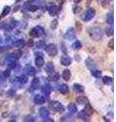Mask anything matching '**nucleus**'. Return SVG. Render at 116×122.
Listing matches in <instances>:
<instances>
[{
	"label": "nucleus",
	"instance_id": "1",
	"mask_svg": "<svg viewBox=\"0 0 116 122\" xmlns=\"http://www.w3.org/2000/svg\"><path fill=\"white\" fill-rule=\"evenodd\" d=\"M89 34H90V37L91 39H93L94 41L98 42L102 39L103 37V30L98 28V26H92V28L89 29Z\"/></svg>",
	"mask_w": 116,
	"mask_h": 122
},
{
	"label": "nucleus",
	"instance_id": "2",
	"mask_svg": "<svg viewBox=\"0 0 116 122\" xmlns=\"http://www.w3.org/2000/svg\"><path fill=\"white\" fill-rule=\"evenodd\" d=\"M95 15H96V10L94 8H92V7H90V8L84 13L83 20H84V21H90L95 17Z\"/></svg>",
	"mask_w": 116,
	"mask_h": 122
},
{
	"label": "nucleus",
	"instance_id": "3",
	"mask_svg": "<svg viewBox=\"0 0 116 122\" xmlns=\"http://www.w3.org/2000/svg\"><path fill=\"white\" fill-rule=\"evenodd\" d=\"M50 108H51L52 110H54V111H56V112H63L64 111V107L63 105L61 104L60 102H58V101H51L50 102Z\"/></svg>",
	"mask_w": 116,
	"mask_h": 122
},
{
	"label": "nucleus",
	"instance_id": "4",
	"mask_svg": "<svg viewBox=\"0 0 116 122\" xmlns=\"http://www.w3.org/2000/svg\"><path fill=\"white\" fill-rule=\"evenodd\" d=\"M45 49H46V52L48 53L49 56H52L53 57V56L57 55V53H58V49H57L55 44H49V45L46 46Z\"/></svg>",
	"mask_w": 116,
	"mask_h": 122
},
{
	"label": "nucleus",
	"instance_id": "5",
	"mask_svg": "<svg viewBox=\"0 0 116 122\" xmlns=\"http://www.w3.org/2000/svg\"><path fill=\"white\" fill-rule=\"evenodd\" d=\"M45 32H44V29L41 28V26H36V28H34L32 30H31L30 35L32 37H35V38H38V37H41L42 35H44Z\"/></svg>",
	"mask_w": 116,
	"mask_h": 122
},
{
	"label": "nucleus",
	"instance_id": "6",
	"mask_svg": "<svg viewBox=\"0 0 116 122\" xmlns=\"http://www.w3.org/2000/svg\"><path fill=\"white\" fill-rule=\"evenodd\" d=\"M47 9H48V12L51 16H55V15L58 13V7L55 4H53V3H50V5L47 7Z\"/></svg>",
	"mask_w": 116,
	"mask_h": 122
},
{
	"label": "nucleus",
	"instance_id": "7",
	"mask_svg": "<svg viewBox=\"0 0 116 122\" xmlns=\"http://www.w3.org/2000/svg\"><path fill=\"white\" fill-rule=\"evenodd\" d=\"M39 115L42 117V120L45 121L47 118H49V115H50V112L47 108H41L39 110Z\"/></svg>",
	"mask_w": 116,
	"mask_h": 122
},
{
	"label": "nucleus",
	"instance_id": "8",
	"mask_svg": "<svg viewBox=\"0 0 116 122\" xmlns=\"http://www.w3.org/2000/svg\"><path fill=\"white\" fill-rule=\"evenodd\" d=\"M33 100H34L35 104H38V105H43L46 102V99H45V97L43 96V95H36Z\"/></svg>",
	"mask_w": 116,
	"mask_h": 122
},
{
	"label": "nucleus",
	"instance_id": "9",
	"mask_svg": "<svg viewBox=\"0 0 116 122\" xmlns=\"http://www.w3.org/2000/svg\"><path fill=\"white\" fill-rule=\"evenodd\" d=\"M74 37H75L74 29H72V28H69L66 30V33L64 34V38L67 40H72V39H74Z\"/></svg>",
	"mask_w": 116,
	"mask_h": 122
},
{
	"label": "nucleus",
	"instance_id": "10",
	"mask_svg": "<svg viewBox=\"0 0 116 122\" xmlns=\"http://www.w3.org/2000/svg\"><path fill=\"white\" fill-rule=\"evenodd\" d=\"M60 62L63 66H69L71 64V58L67 55H64L60 58Z\"/></svg>",
	"mask_w": 116,
	"mask_h": 122
},
{
	"label": "nucleus",
	"instance_id": "11",
	"mask_svg": "<svg viewBox=\"0 0 116 122\" xmlns=\"http://www.w3.org/2000/svg\"><path fill=\"white\" fill-rule=\"evenodd\" d=\"M44 63H45V61H44V57L43 56L39 55V56H37L36 58H35V64H36L37 67H42L44 65Z\"/></svg>",
	"mask_w": 116,
	"mask_h": 122
},
{
	"label": "nucleus",
	"instance_id": "12",
	"mask_svg": "<svg viewBox=\"0 0 116 122\" xmlns=\"http://www.w3.org/2000/svg\"><path fill=\"white\" fill-rule=\"evenodd\" d=\"M41 92H42V94L44 95V96L46 97H48L50 94H51V92H52V89H51V86H48V85H45L42 86V89H41Z\"/></svg>",
	"mask_w": 116,
	"mask_h": 122
},
{
	"label": "nucleus",
	"instance_id": "13",
	"mask_svg": "<svg viewBox=\"0 0 116 122\" xmlns=\"http://www.w3.org/2000/svg\"><path fill=\"white\" fill-rule=\"evenodd\" d=\"M6 61H7V64H8V67L9 68H13L14 65L16 64V59H15L12 55H10V56L7 57Z\"/></svg>",
	"mask_w": 116,
	"mask_h": 122
},
{
	"label": "nucleus",
	"instance_id": "14",
	"mask_svg": "<svg viewBox=\"0 0 116 122\" xmlns=\"http://www.w3.org/2000/svg\"><path fill=\"white\" fill-rule=\"evenodd\" d=\"M62 78L64 79V81H68L69 79H70V77H71V72H70V70L69 69H65L63 72H62Z\"/></svg>",
	"mask_w": 116,
	"mask_h": 122
},
{
	"label": "nucleus",
	"instance_id": "15",
	"mask_svg": "<svg viewBox=\"0 0 116 122\" xmlns=\"http://www.w3.org/2000/svg\"><path fill=\"white\" fill-rule=\"evenodd\" d=\"M89 117H90V115H88V114L86 113L83 110V111H80L79 114H77V118H79L80 120H84V121H88L89 120Z\"/></svg>",
	"mask_w": 116,
	"mask_h": 122
},
{
	"label": "nucleus",
	"instance_id": "16",
	"mask_svg": "<svg viewBox=\"0 0 116 122\" xmlns=\"http://www.w3.org/2000/svg\"><path fill=\"white\" fill-rule=\"evenodd\" d=\"M39 86H40V79H39V77H34V79L32 81V85H31L32 90H37Z\"/></svg>",
	"mask_w": 116,
	"mask_h": 122
},
{
	"label": "nucleus",
	"instance_id": "17",
	"mask_svg": "<svg viewBox=\"0 0 116 122\" xmlns=\"http://www.w3.org/2000/svg\"><path fill=\"white\" fill-rule=\"evenodd\" d=\"M60 75L59 73H57V72H54V71H51L50 72V75H49V79L52 81H57L58 79H59Z\"/></svg>",
	"mask_w": 116,
	"mask_h": 122
},
{
	"label": "nucleus",
	"instance_id": "18",
	"mask_svg": "<svg viewBox=\"0 0 116 122\" xmlns=\"http://www.w3.org/2000/svg\"><path fill=\"white\" fill-rule=\"evenodd\" d=\"M76 102L80 105H86L89 103V99L87 97H84V96H80V97H77L76 98Z\"/></svg>",
	"mask_w": 116,
	"mask_h": 122
},
{
	"label": "nucleus",
	"instance_id": "19",
	"mask_svg": "<svg viewBox=\"0 0 116 122\" xmlns=\"http://www.w3.org/2000/svg\"><path fill=\"white\" fill-rule=\"evenodd\" d=\"M67 110H68V112L70 114H75L77 112V108H76L75 104H72V103L67 106Z\"/></svg>",
	"mask_w": 116,
	"mask_h": 122
},
{
	"label": "nucleus",
	"instance_id": "20",
	"mask_svg": "<svg viewBox=\"0 0 116 122\" xmlns=\"http://www.w3.org/2000/svg\"><path fill=\"white\" fill-rule=\"evenodd\" d=\"M58 91H59L62 95L67 94L68 93V86H66V85H60L59 86H58Z\"/></svg>",
	"mask_w": 116,
	"mask_h": 122
},
{
	"label": "nucleus",
	"instance_id": "21",
	"mask_svg": "<svg viewBox=\"0 0 116 122\" xmlns=\"http://www.w3.org/2000/svg\"><path fill=\"white\" fill-rule=\"evenodd\" d=\"M86 64H87V66L90 68L91 70H93V69H95V68H96V64H95V62H94V61H93L91 58H88V59H87Z\"/></svg>",
	"mask_w": 116,
	"mask_h": 122
},
{
	"label": "nucleus",
	"instance_id": "22",
	"mask_svg": "<svg viewBox=\"0 0 116 122\" xmlns=\"http://www.w3.org/2000/svg\"><path fill=\"white\" fill-rule=\"evenodd\" d=\"M92 75L96 78H100V77H102V71L100 69H96L95 68V69L92 70Z\"/></svg>",
	"mask_w": 116,
	"mask_h": 122
},
{
	"label": "nucleus",
	"instance_id": "23",
	"mask_svg": "<svg viewBox=\"0 0 116 122\" xmlns=\"http://www.w3.org/2000/svg\"><path fill=\"white\" fill-rule=\"evenodd\" d=\"M26 72L28 75H35L36 74V69L32 66H26Z\"/></svg>",
	"mask_w": 116,
	"mask_h": 122
},
{
	"label": "nucleus",
	"instance_id": "24",
	"mask_svg": "<svg viewBox=\"0 0 116 122\" xmlns=\"http://www.w3.org/2000/svg\"><path fill=\"white\" fill-rule=\"evenodd\" d=\"M73 90L77 92V93H83L84 87L82 85H79V83H74V85H73Z\"/></svg>",
	"mask_w": 116,
	"mask_h": 122
},
{
	"label": "nucleus",
	"instance_id": "25",
	"mask_svg": "<svg viewBox=\"0 0 116 122\" xmlns=\"http://www.w3.org/2000/svg\"><path fill=\"white\" fill-rule=\"evenodd\" d=\"M45 71H46V72H51V71H54V64H53L52 62L47 63V65L45 66Z\"/></svg>",
	"mask_w": 116,
	"mask_h": 122
},
{
	"label": "nucleus",
	"instance_id": "26",
	"mask_svg": "<svg viewBox=\"0 0 116 122\" xmlns=\"http://www.w3.org/2000/svg\"><path fill=\"white\" fill-rule=\"evenodd\" d=\"M113 33H114V29H113V26H108V28H106L105 30V34L108 36V37H111V36H113Z\"/></svg>",
	"mask_w": 116,
	"mask_h": 122
},
{
	"label": "nucleus",
	"instance_id": "27",
	"mask_svg": "<svg viewBox=\"0 0 116 122\" xmlns=\"http://www.w3.org/2000/svg\"><path fill=\"white\" fill-rule=\"evenodd\" d=\"M24 45H25V41L24 40H17V41H15L13 43V46L15 48H21Z\"/></svg>",
	"mask_w": 116,
	"mask_h": 122
},
{
	"label": "nucleus",
	"instance_id": "28",
	"mask_svg": "<svg viewBox=\"0 0 116 122\" xmlns=\"http://www.w3.org/2000/svg\"><path fill=\"white\" fill-rule=\"evenodd\" d=\"M17 79H18V81L21 83H26V82H28V81H29L28 77H26V75H25V74L19 75L17 77Z\"/></svg>",
	"mask_w": 116,
	"mask_h": 122
},
{
	"label": "nucleus",
	"instance_id": "29",
	"mask_svg": "<svg viewBox=\"0 0 116 122\" xmlns=\"http://www.w3.org/2000/svg\"><path fill=\"white\" fill-rule=\"evenodd\" d=\"M107 22L109 25H113V24H114V17H113V13H112V12L107 15Z\"/></svg>",
	"mask_w": 116,
	"mask_h": 122
},
{
	"label": "nucleus",
	"instance_id": "30",
	"mask_svg": "<svg viewBox=\"0 0 116 122\" xmlns=\"http://www.w3.org/2000/svg\"><path fill=\"white\" fill-rule=\"evenodd\" d=\"M10 10H11L10 6H5L4 8H3V11H2V13H1V17H4V16H6V15L8 14L9 12H10Z\"/></svg>",
	"mask_w": 116,
	"mask_h": 122
},
{
	"label": "nucleus",
	"instance_id": "31",
	"mask_svg": "<svg viewBox=\"0 0 116 122\" xmlns=\"http://www.w3.org/2000/svg\"><path fill=\"white\" fill-rule=\"evenodd\" d=\"M102 79L105 85H110V83H112V81H113V79H112V77H110V76H103Z\"/></svg>",
	"mask_w": 116,
	"mask_h": 122
},
{
	"label": "nucleus",
	"instance_id": "32",
	"mask_svg": "<svg viewBox=\"0 0 116 122\" xmlns=\"http://www.w3.org/2000/svg\"><path fill=\"white\" fill-rule=\"evenodd\" d=\"M80 48H82V43H80L79 41L73 42V44H72V49H74V50H79Z\"/></svg>",
	"mask_w": 116,
	"mask_h": 122
},
{
	"label": "nucleus",
	"instance_id": "33",
	"mask_svg": "<svg viewBox=\"0 0 116 122\" xmlns=\"http://www.w3.org/2000/svg\"><path fill=\"white\" fill-rule=\"evenodd\" d=\"M84 111L86 112L88 115H91V114L93 113V108L91 107V105L89 104V103H88V104H86V108L84 109Z\"/></svg>",
	"mask_w": 116,
	"mask_h": 122
},
{
	"label": "nucleus",
	"instance_id": "34",
	"mask_svg": "<svg viewBox=\"0 0 116 122\" xmlns=\"http://www.w3.org/2000/svg\"><path fill=\"white\" fill-rule=\"evenodd\" d=\"M26 8H28V10L31 11V12H35V11L38 10V6L36 4H29L26 6Z\"/></svg>",
	"mask_w": 116,
	"mask_h": 122
},
{
	"label": "nucleus",
	"instance_id": "35",
	"mask_svg": "<svg viewBox=\"0 0 116 122\" xmlns=\"http://www.w3.org/2000/svg\"><path fill=\"white\" fill-rule=\"evenodd\" d=\"M11 55H12V56L14 57V58L17 60L18 58H21V55H22V52H21V50H16V51H14V52H13Z\"/></svg>",
	"mask_w": 116,
	"mask_h": 122
},
{
	"label": "nucleus",
	"instance_id": "36",
	"mask_svg": "<svg viewBox=\"0 0 116 122\" xmlns=\"http://www.w3.org/2000/svg\"><path fill=\"white\" fill-rule=\"evenodd\" d=\"M36 47L39 48V49H44L46 47V43L44 41H39L36 43Z\"/></svg>",
	"mask_w": 116,
	"mask_h": 122
},
{
	"label": "nucleus",
	"instance_id": "37",
	"mask_svg": "<svg viewBox=\"0 0 116 122\" xmlns=\"http://www.w3.org/2000/svg\"><path fill=\"white\" fill-rule=\"evenodd\" d=\"M24 121L34 122V121H36V118H35L34 116H32V115H26V116H25V118H24Z\"/></svg>",
	"mask_w": 116,
	"mask_h": 122
},
{
	"label": "nucleus",
	"instance_id": "38",
	"mask_svg": "<svg viewBox=\"0 0 116 122\" xmlns=\"http://www.w3.org/2000/svg\"><path fill=\"white\" fill-rule=\"evenodd\" d=\"M10 72H11V68H8V69L4 70V71H3V73H2L3 77H4V78L9 77V76H10Z\"/></svg>",
	"mask_w": 116,
	"mask_h": 122
},
{
	"label": "nucleus",
	"instance_id": "39",
	"mask_svg": "<svg viewBox=\"0 0 116 122\" xmlns=\"http://www.w3.org/2000/svg\"><path fill=\"white\" fill-rule=\"evenodd\" d=\"M57 25H58V20H52L51 24H50V26H51L52 30H56V29H57Z\"/></svg>",
	"mask_w": 116,
	"mask_h": 122
},
{
	"label": "nucleus",
	"instance_id": "40",
	"mask_svg": "<svg viewBox=\"0 0 116 122\" xmlns=\"http://www.w3.org/2000/svg\"><path fill=\"white\" fill-rule=\"evenodd\" d=\"M15 95V91L14 90H9L8 92H7V96L8 97H13Z\"/></svg>",
	"mask_w": 116,
	"mask_h": 122
},
{
	"label": "nucleus",
	"instance_id": "41",
	"mask_svg": "<svg viewBox=\"0 0 116 122\" xmlns=\"http://www.w3.org/2000/svg\"><path fill=\"white\" fill-rule=\"evenodd\" d=\"M26 45H28L29 47H32V46H34V45H35V43H34V40H33V39L29 40L28 42H26Z\"/></svg>",
	"mask_w": 116,
	"mask_h": 122
},
{
	"label": "nucleus",
	"instance_id": "42",
	"mask_svg": "<svg viewBox=\"0 0 116 122\" xmlns=\"http://www.w3.org/2000/svg\"><path fill=\"white\" fill-rule=\"evenodd\" d=\"M113 43H114V40H113V39H111V40L109 41V44H108V46H109V48H110V49H113V48H114Z\"/></svg>",
	"mask_w": 116,
	"mask_h": 122
},
{
	"label": "nucleus",
	"instance_id": "43",
	"mask_svg": "<svg viewBox=\"0 0 116 122\" xmlns=\"http://www.w3.org/2000/svg\"><path fill=\"white\" fill-rule=\"evenodd\" d=\"M76 25H77V28H76L77 32H80V30H82V25H80L79 22H76Z\"/></svg>",
	"mask_w": 116,
	"mask_h": 122
},
{
	"label": "nucleus",
	"instance_id": "44",
	"mask_svg": "<svg viewBox=\"0 0 116 122\" xmlns=\"http://www.w3.org/2000/svg\"><path fill=\"white\" fill-rule=\"evenodd\" d=\"M1 50H2V48H1V47H0V51H1Z\"/></svg>",
	"mask_w": 116,
	"mask_h": 122
}]
</instances>
